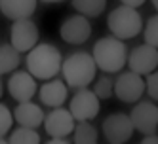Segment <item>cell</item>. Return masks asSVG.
I'll list each match as a JSON object with an SVG mask.
<instances>
[{"instance_id":"1","label":"cell","mask_w":158,"mask_h":144,"mask_svg":"<svg viewBox=\"0 0 158 144\" xmlns=\"http://www.w3.org/2000/svg\"><path fill=\"white\" fill-rule=\"evenodd\" d=\"M61 63H63L61 51L53 44H48V42L36 44L31 51H27V57H25L27 72L42 82L55 78L61 72Z\"/></svg>"},{"instance_id":"2","label":"cell","mask_w":158,"mask_h":144,"mask_svg":"<svg viewBox=\"0 0 158 144\" xmlns=\"http://www.w3.org/2000/svg\"><path fill=\"white\" fill-rule=\"evenodd\" d=\"M61 76L67 87L73 89H84L89 84H94L97 76V66L88 51H74L61 63Z\"/></svg>"},{"instance_id":"3","label":"cell","mask_w":158,"mask_h":144,"mask_svg":"<svg viewBox=\"0 0 158 144\" xmlns=\"http://www.w3.org/2000/svg\"><path fill=\"white\" fill-rule=\"evenodd\" d=\"M92 57L99 70H103L107 74H116L126 66L128 48L122 40L114 36H103L94 44Z\"/></svg>"},{"instance_id":"4","label":"cell","mask_w":158,"mask_h":144,"mask_svg":"<svg viewBox=\"0 0 158 144\" xmlns=\"http://www.w3.org/2000/svg\"><path fill=\"white\" fill-rule=\"evenodd\" d=\"M107 27L110 30V36L118 40H131L143 30V17L135 8L130 6H116L107 17Z\"/></svg>"},{"instance_id":"5","label":"cell","mask_w":158,"mask_h":144,"mask_svg":"<svg viewBox=\"0 0 158 144\" xmlns=\"http://www.w3.org/2000/svg\"><path fill=\"white\" fill-rule=\"evenodd\" d=\"M128 116L133 129L143 137L158 133V106L154 104V101H137Z\"/></svg>"},{"instance_id":"6","label":"cell","mask_w":158,"mask_h":144,"mask_svg":"<svg viewBox=\"0 0 158 144\" xmlns=\"http://www.w3.org/2000/svg\"><path fill=\"white\" fill-rule=\"evenodd\" d=\"M38 25L29 19H17L12 23L10 29V46L17 49L19 53H27L38 44Z\"/></svg>"},{"instance_id":"7","label":"cell","mask_w":158,"mask_h":144,"mask_svg":"<svg viewBox=\"0 0 158 144\" xmlns=\"http://www.w3.org/2000/svg\"><path fill=\"white\" fill-rule=\"evenodd\" d=\"M101 131H103V137L107 138L109 144H126L131 140L135 133L130 116L124 112H114L107 116L101 125Z\"/></svg>"},{"instance_id":"8","label":"cell","mask_w":158,"mask_h":144,"mask_svg":"<svg viewBox=\"0 0 158 144\" xmlns=\"http://www.w3.org/2000/svg\"><path fill=\"white\" fill-rule=\"evenodd\" d=\"M143 93H145L143 76L128 70V72H120L114 78V95L118 101L126 103V104H133V103L141 101Z\"/></svg>"},{"instance_id":"9","label":"cell","mask_w":158,"mask_h":144,"mask_svg":"<svg viewBox=\"0 0 158 144\" xmlns=\"http://www.w3.org/2000/svg\"><path fill=\"white\" fill-rule=\"evenodd\" d=\"M99 99L95 97V93L92 89H76V93L71 99V106H69V112L74 118V121H92L97 118L99 114Z\"/></svg>"},{"instance_id":"10","label":"cell","mask_w":158,"mask_h":144,"mask_svg":"<svg viewBox=\"0 0 158 144\" xmlns=\"http://www.w3.org/2000/svg\"><path fill=\"white\" fill-rule=\"evenodd\" d=\"M44 131L48 133L52 138H67L69 135H73L76 121L71 116L69 108H52L50 112L44 116Z\"/></svg>"},{"instance_id":"11","label":"cell","mask_w":158,"mask_h":144,"mask_svg":"<svg viewBox=\"0 0 158 144\" xmlns=\"http://www.w3.org/2000/svg\"><path fill=\"white\" fill-rule=\"evenodd\" d=\"M126 64L130 66V70L139 74V76H147L158 68V49L149 46V44H141L135 46L131 51H128V61Z\"/></svg>"},{"instance_id":"12","label":"cell","mask_w":158,"mask_h":144,"mask_svg":"<svg viewBox=\"0 0 158 144\" xmlns=\"http://www.w3.org/2000/svg\"><path fill=\"white\" fill-rule=\"evenodd\" d=\"M8 93L17 103L32 101L38 91V80L31 76L27 70H14L8 80Z\"/></svg>"},{"instance_id":"13","label":"cell","mask_w":158,"mask_h":144,"mask_svg":"<svg viewBox=\"0 0 158 144\" xmlns=\"http://www.w3.org/2000/svg\"><path fill=\"white\" fill-rule=\"evenodd\" d=\"M59 36L63 42L71 46H80L89 36H92V23L84 15H71L67 17L59 27Z\"/></svg>"},{"instance_id":"14","label":"cell","mask_w":158,"mask_h":144,"mask_svg":"<svg viewBox=\"0 0 158 144\" xmlns=\"http://www.w3.org/2000/svg\"><path fill=\"white\" fill-rule=\"evenodd\" d=\"M38 97H40V103L48 108H59L67 103L69 99V87L63 80H57V78H52V80H46L40 89L36 91Z\"/></svg>"},{"instance_id":"15","label":"cell","mask_w":158,"mask_h":144,"mask_svg":"<svg viewBox=\"0 0 158 144\" xmlns=\"http://www.w3.org/2000/svg\"><path fill=\"white\" fill-rule=\"evenodd\" d=\"M14 121L19 123L21 127H29V129H38L44 123V110L40 104L27 101V103H17L14 110Z\"/></svg>"},{"instance_id":"16","label":"cell","mask_w":158,"mask_h":144,"mask_svg":"<svg viewBox=\"0 0 158 144\" xmlns=\"http://www.w3.org/2000/svg\"><path fill=\"white\" fill-rule=\"evenodd\" d=\"M36 4L38 0H0V12L12 21L29 19L36 12Z\"/></svg>"},{"instance_id":"17","label":"cell","mask_w":158,"mask_h":144,"mask_svg":"<svg viewBox=\"0 0 158 144\" xmlns=\"http://www.w3.org/2000/svg\"><path fill=\"white\" fill-rule=\"evenodd\" d=\"M21 64V53L14 49L10 44H2L0 46V76L12 74L17 70V66Z\"/></svg>"},{"instance_id":"18","label":"cell","mask_w":158,"mask_h":144,"mask_svg":"<svg viewBox=\"0 0 158 144\" xmlns=\"http://www.w3.org/2000/svg\"><path fill=\"white\" fill-rule=\"evenodd\" d=\"M73 144H99V133L89 121H76L73 131Z\"/></svg>"},{"instance_id":"19","label":"cell","mask_w":158,"mask_h":144,"mask_svg":"<svg viewBox=\"0 0 158 144\" xmlns=\"http://www.w3.org/2000/svg\"><path fill=\"white\" fill-rule=\"evenodd\" d=\"M73 8L84 17H97L105 12L107 0H73Z\"/></svg>"},{"instance_id":"20","label":"cell","mask_w":158,"mask_h":144,"mask_svg":"<svg viewBox=\"0 0 158 144\" xmlns=\"http://www.w3.org/2000/svg\"><path fill=\"white\" fill-rule=\"evenodd\" d=\"M8 144H40V135L36 129H29V127H17L12 131Z\"/></svg>"},{"instance_id":"21","label":"cell","mask_w":158,"mask_h":144,"mask_svg":"<svg viewBox=\"0 0 158 144\" xmlns=\"http://www.w3.org/2000/svg\"><path fill=\"white\" fill-rule=\"evenodd\" d=\"M95 97L99 101H107V99L114 97V78L110 76H101V78L94 80V89Z\"/></svg>"},{"instance_id":"22","label":"cell","mask_w":158,"mask_h":144,"mask_svg":"<svg viewBox=\"0 0 158 144\" xmlns=\"http://www.w3.org/2000/svg\"><path fill=\"white\" fill-rule=\"evenodd\" d=\"M143 38L145 44L158 49V15H152L147 19V23H143Z\"/></svg>"},{"instance_id":"23","label":"cell","mask_w":158,"mask_h":144,"mask_svg":"<svg viewBox=\"0 0 158 144\" xmlns=\"http://www.w3.org/2000/svg\"><path fill=\"white\" fill-rule=\"evenodd\" d=\"M15 123L14 121V114L6 104L0 103V137H6L10 131H12V125Z\"/></svg>"},{"instance_id":"24","label":"cell","mask_w":158,"mask_h":144,"mask_svg":"<svg viewBox=\"0 0 158 144\" xmlns=\"http://www.w3.org/2000/svg\"><path fill=\"white\" fill-rule=\"evenodd\" d=\"M145 91L149 93L151 101H158V70L147 74V80H145Z\"/></svg>"},{"instance_id":"25","label":"cell","mask_w":158,"mask_h":144,"mask_svg":"<svg viewBox=\"0 0 158 144\" xmlns=\"http://www.w3.org/2000/svg\"><path fill=\"white\" fill-rule=\"evenodd\" d=\"M120 2H122L124 6H130V8H135V10H137L139 6H143V4L147 2V0H120Z\"/></svg>"},{"instance_id":"26","label":"cell","mask_w":158,"mask_h":144,"mask_svg":"<svg viewBox=\"0 0 158 144\" xmlns=\"http://www.w3.org/2000/svg\"><path fill=\"white\" fill-rule=\"evenodd\" d=\"M139 144H158V135H147L141 138Z\"/></svg>"},{"instance_id":"27","label":"cell","mask_w":158,"mask_h":144,"mask_svg":"<svg viewBox=\"0 0 158 144\" xmlns=\"http://www.w3.org/2000/svg\"><path fill=\"white\" fill-rule=\"evenodd\" d=\"M46 144H71L67 138H52V140H48Z\"/></svg>"},{"instance_id":"28","label":"cell","mask_w":158,"mask_h":144,"mask_svg":"<svg viewBox=\"0 0 158 144\" xmlns=\"http://www.w3.org/2000/svg\"><path fill=\"white\" fill-rule=\"evenodd\" d=\"M40 2H46V4H61L65 0H40Z\"/></svg>"},{"instance_id":"29","label":"cell","mask_w":158,"mask_h":144,"mask_svg":"<svg viewBox=\"0 0 158 144\" xmlns=\"http://www.w3.org/2000/svg\"><path fill=\"white\" fill-rule=\"evenodd\" d=\"M4 95V84H2V78H0V99H2Z\"/></svg>"},{"instance_id":"30","label":"cell","mask_w":158,"mask_h":144,"mask_svg":"<svg viewBox=\"0 0 158 144\" xmlns=\"http://www.w3.org/2000/svg\"><path fill=\"white\" fill-rule=\"evenodd\" d=\"M151 2H152V6H154V10H156V12H158V0H151Z\"/></svg>"},{"instance_id":"31","label":"cell","mask_w":158,"mask_h":144,"mask_svg":"<svg viewBox=\"0 0 158 144\" xmlns=\"http://www.w3.org/2000/svg\"><path fill=\"white\" fill-rule=\"evenodd\" d=\"M0 144H8V140H6L4 137H0Z\"/></svg>"}]
</instances>
